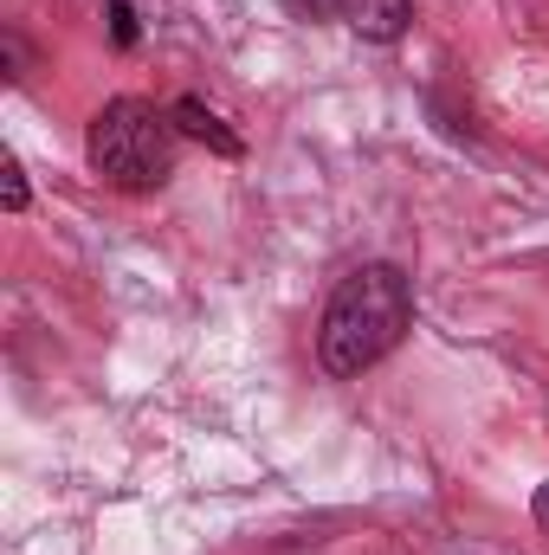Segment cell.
<instances>
[{
	"instance_id": "3",
	"label": "cell",
	"mask_w": 549,
	"mask_h": 555,
	"mask_svg": "<svg viewBox=\"0 0 549 555\" xmlns=\"http://www.w3.org/2000/svg\"><path fill=\"white\" fill-rule=\"evenodd\" d=\"M343 20L375 46H395L413 20V0H343Z\"/></svg>"
},
{
	"instance_id": "1",
	"label": "cell",
	"mask_w": 549,
	"mask_h": 555,
	"mask_svg": "<svg viewBox=\"0 0 549 555\" xmlns=\"http://www.w3.org/2000/svg\"><path fill=\"white\" fill-rule=\"evenodd\" d=\"M413 330V291L401 266H356L330 291L323 323H317V356L336 382H356L375 369L401 336Z\"/></svg>"
},
{
	"instance_id": "5",
	"label": "cell",
	"mask_w": 549,
	"mask_h": 555,
	"mask_svg": "<svg viewBox=\"0 0 549 555\" xmlns=\"http://www.w3.org/2000/svg\"><path fill=\"white\" fill-rule=\"evenodd\" d=\"M0 201H7V214H20V207H26V175H20V162H13V155L0 162Z\"/></svg>"
},
{
	"instance_id": "2",
	"label": "cell",
	"mask_w": 549,
	"mask_h": 555,
	"mask_svg": "<svg viewBox=\"0 0 549 555\" xmlns=\"http://www.w3.org/2000/svg\"><path fill=\"white\" fill-rule=\"evenodd\" d=\"M175 149H181V130L168 111H155L149 98H111L91 130H85V155L91 168L124 188V194H149L175 175Z\"/></svg>"
},
{
	"instance_id": "8",
	"label": "cell",
	"mask_w": 549,
	"mask_h": 555,
	"mask_svg": "<svg viewBox=\"0 0 549 555\" xmlns=\"http://www.w3.org/2000/svg\"><path fill=\"white\" fill-rule=\"evenodd\" d=\"M531 511H537V530L549 537V485H537V504H531Z\"/></svg>"
},
{
	"instance_id": "7",
	"label": "cell",
	"mask_w": 549,
	"mask_h": 555,
	"mask_svg": "<svg viewBox=\"0 0 549 555\" xmlns=\"http://www.w3.org/2000/svg\"><path fill=\"white\" fill-rule=\"evenodd\" d=\"M297 20H343V0H284Z\"/></svg>"
},
{
	"instance_id": "4",
	"label": "cell",
	"mask_w": 549,
	"mask_h": 555,
	"mask_svg": "<svg viewBox=\"0 0 549 555\" xmlns=\"http://www.w3.org/2000/svg\"><path fill=\"white\" fill-rule=\"evenodd\" d=\"M168 117H175V130H181V137H188V142H207L214 155H240V149H246V142L233 137V130H227V124H220V117H214L201 98H181Z\"/></svg>"
},
{
	"instance_id": "6",
	"label": "cell",
	"mask_w": 549,
	"mask_h": 555,
	"mask_svg": "<svg viewBox=\"0 0 549 555\" xmlns=\"http://www.w3.org/2000/svg\"><path fill=\"white\" fill-rule=\"evenodd\" d=\"M111 39H117V46H137V13H130L124 0H111Z\"/></svg>"
}]
</instances>
